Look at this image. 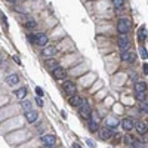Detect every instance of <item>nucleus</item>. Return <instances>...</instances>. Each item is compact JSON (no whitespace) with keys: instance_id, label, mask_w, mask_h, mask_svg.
I'll use <instances>...</instances> for the list:
<instances>
[{"instance_id":"obj_1","label":"nucleus","mask_w":148,"mask_h":148,"mask_svg":"<svg viewBox=\"0 0 148 148\" xmlns=\"http://www.w3.org/2000/svg\"><path fill=\"white\" fill-rule=\"evenodd\" d=\"M130 27H132V22H130L129 19H126V18H121L117 22V30H119L120 34H126L130 30Z\"/></svg>"},{"instance_id":"obj_2","label":"nucleus","mask_w":148,"mask_h":148,"mask_svg":"<svg viewBox=\"0 0 148 148\" xmlns=\"http://www.w3.org/2000/svg\"><path fill=\"white\" fill-rule=\"evenodd\" d=\"M80 108V116L83 117V119H90V116H92V111H90V107H89V104H88V101L86 99H83V102H82V105L79 107Z\"/></svg>"},{"instance_id":"obj_3","label":"nucleus","mask_w":148,"mask_h":148,"mask_svg":"<svg viewBox=\"0 0 148 148\" xmlns=\"http://www.w3.org/2000/svg\"><path fill=\"white\" fill-rule=\"evenodd\" d=\"M62 89H64V92H65L67 95H70V96H74V95H76V84H74L73 82H70V80L64 82Z\"/></svg>"},{"instance_id":"obj_4","label":"nucleus","mask_w":148,"mask_h":148,"mask_svg":"<svg viewBox=\"0 0 148 148\" xmlns=\"http://www.w3.org/2000/svg\"><path fill=\"white\" fill-rule=\"evenodd\" d=\"M129 37L126 36V34H120V37L117 39V45L120 48V50H127L129 48Z\"/></svg>"},{"instance_id":"obj_5","label":"nucleus","mask_w":148,"mask_h":148,"mask_svg":"<svg viewBox=\"0 0 148 148\" xmlns=\"http://www.w3.org/2000/svg\"><path fill=\"white\" fill-rule=\"evenodd\" d=\"M99 136H101V139H104V141H107V139H111L113 136H114V132L111 130V127H102L101 130H99Z\"/></svg>"},{"instance_id":"obj_6","label":"nucleus","mask_w":148,"mask_h":148,"mask_svg":"<svg viewBox=\"0 0 148 148\" xmlns=\"http://www.w3.org/2000/svg\"><path fill=\"white\" fill-rule=\"evenodd\" d=\"M52 74H54V79H56V80H62L64 77L67 76L65 74V70L61 68V67H56L55 70H52Z\"/></svg>"},{"instance_id":"obj_7","label":"nucleus","mask_w":148,"mask_h":148,"mask_svg":"<svg viewBox=\"0 0 148 148\" xmlns=\"http://www.w3.org/2000/svg\"><path fill=\"white\" fill-rule=\"evenodd\" d=\"M135 129L139 135H147V132H148V127L145 126L144 121H135Z\"/></svg>"},{"instance_id":"obj_8","label":"nucleus","mask_w":148,"mask_h":148,"mask_svg":"<svg viewBox=\"0 0 148 148\" xmlns=\"http://www.w3.org/2000/svg\"><path fill=\"white\" fill-rule=\"evenodd\" d=\"M120 58H121V61H126V62H133L135 61V55L127 52V50H121L120 52Z\"/></svg>"},{"instance_id":"obj_9","label":"nucleus","mask_w":148,"mask_h":148,"mask_svg":"<svg viewBox=\"0 0 148 148\" xmlns=\"http://www.w3.org/2000/svg\"><path fill=\"white\" fill-rule=\"evenodd\" d=\"M37 111L36 110H30V111H25V119H27L28 123H34L37 120Z\"/></svg>"},{"instance_id":"obj_10","label":"nucleus","mask_w":148,"mask_h":148,"mask_svg":"<svg viewBox=\"0 0 148 148\" xmlns=\"http://www.w3.org/2000/svg\"><path fill=\"white\" fill-rule=\"evenodd\" d=\"M40 141L45 144V145H54L55 141H56V138H55L54 135H43V136L40 138Z\"/></svg>"},{"instance_id":"obj_11","label":"nucleus","mask_w":148,"mask_h":148,"mask_svg":"<svg viewBox=\"0 0 148 148\" xmlns=\"http://www.w3.org/2000/svg\"><path fill=\"white\" fill-rule=\"evenodd\" d=\"M121 125H123V129L129 132V130H132V129L135 127V120H133V119H125Z\"/></svg>"},{"instance_id":"obj_12","label":"nucleus","mask_w":148,"mask_h":148,"mask_svg":"<svg viewBox=\"0 0 148 148\" xmlns=\"http://www.w3.org/2000/svg\"><path fill=\"white\" fill-rule=\"evenodd\" d=\"M82 102H83V98L79 96V95H74V96L70 98V105H73V107H80Z\"/></svg>"},{"instance_id":"obj_13","label":"nucleus","mask_w":148,"mask_h":148,"mask_svg":"<svg viewBox=\"0 0 148 148\" xmlns=\"http://www.w3.org/2000/svg\"><path fill=\"white\" fill-rule=\"evenodd\" d=\"M88 127H89L90 132H96V130H98V120L90 117V119L88 120Z\"/></svg>"},{"instance_id":"obj_14","label":"nucleus","mask_w":148,"mask_h":148,"mask_svg":"<svg viewBox=\"0 0 148 148\" xmlns=\"http://www.w3.org/2000/svg\"><path fill=\"white\" fill-rule=\"evenodd\" d=\"M42 54L43 55H45V56H54L55 54H56V48L55 46H49V48H45V49H43V52H42Z\"/></svg>"},{"instance_id":"obj_15","label":"nucleus","mask_w":148,"mask_h":148,"mask_svg":"<svg viewBox=\"0 0 148 148\" xmlns=\"http://www.w3.org/2000/svg\"><path fill=\"white\" fill-rule=\"evenodd\" d=\"M18 80H19V77L16 76V74H11V76L6 77V83L9 84V86H15L16 83H18Z\"/></svg>"},{"instance_id":"obj_16","label":"nucleus","mask_w":148,"mask_h":148,"mask_svg":"<svg viewBox=\"0 0 148 148\" xmlns=\"http://www.w3.org/2000/svg\"><path fill=\"white\" fill-rule=\"evenodd\" d=\"M46 43H48V36H46V34H37L36 45H39V46H45Z\"/></svg>"},{"instance_id":"obj_17","label":"nucleus","mask_w":148,"mask_h":148,"mask_svg":"<svg viewBox=\"0 0 148 148\" xmlns=\"http://www.w3.org/2000/svg\"><path fill=\"white\" fill-rule=\"evenodd\" d=\"M147 28H145V25H142V27H139V30H138V37H139V40H144V39H147Z\"/></svg>"},{"instance_id":"obj_18","label":"nucleus","mask_w":148,"mask_h":148,"mask_svg":"<svg viewBox=\"0 0 148 148\" xmlns=\"http://www.w3.org/2000/svg\"><path fill=\"white\" fill-rule=\"evenodd\" d=\"M136 92H147V84L142 83V82H138L135 84V93Z\"/></svg>"},{"instance_id":"obj_19","label":"nucleus","mask_w":148,"mask_h":148,"mask_svg":"<svg viewBox=\"0 0 148 148\" xmlns=\"http://www.w3.org/2000/svg\"><path fill=\"white\" fill-rule=\"evenodd\" d=\"M15 95H16V98L24 99L25 96H27V89H25V88H21V89H18V90L15 92Z\"/></svg>"},{"instance_id":"obj_20","label":"nucleus","mask_w":148,"mask_h":148,"mask_svg":"<svg viewBox=\"0 0 148 148\" xmlns=\"http://www.w3.org/2000/svg\"><path fill=\"white\" fill-rule=\"evenodd\" d=\"M45 62H46V67H48V68H52V70H55V68H56V61H55L54 58L46 59Z\"/></svg>"},{"instance_id":"obj_21","label":"nucleus","mask_w":148,"mask_h":148,"mask_svg":"<svg viewBox=\"0 0 148 148\" xmlns=\"http://www.w3.org/2000/svg\"><path fill=\"white\" fill-rule=\"evenodd\" d=\"M139 110H141V113H144V114H148V104L142 101L139 104Z\"/></svg>"},{"instance_id":"obj_22","label":"nucleus","mask_w":148,"mask_h":148,"mask_svg":"<svg viewBox=\"0 0 148 148\" xmlns=\"http://www.w3.org/2000/svg\"><path fill=\"white\" fill-rule=\"evenodd\" d=\"M36 21H34V19H28L27 22H25V27H27L28 30H33V28H36Z\"/></svg>"},{"instance_id":"obj_23","label":"nucleus","mask_w":148,"mask_h":148,"mask_svg":"<svg viewBox=\"0 0 148 148\" xmlns=\"http://www.w3.org/2000/svg\"><path fill=\"white\" fill-rule=\"evenodd\" d=\"M105 123H107V126H108V127H116V126L119 125V121H117V120H114V119H107Z\"/></svg>"},{"instance_id":"obj_24","label":"nucleus","mask_w":148,"mask_h":148,"mask_svg":"<svg viewBox=\"0 0 148 148\" xmlns=\"http://www.w3.org/2000/svg\"><path fill=\"white\" fill-rule=\"evenodd\" d=\"M139 55H141L142 59H147V58H148V52H147V49H145L144 46L139 48Z\"/></svg>"},{"instance_id":"obj_25","label":"nucleus","mask_w":148,"mask_h":148,"mask_svg":"<svg viewBox=\"0 0 148 148\" xmlns=\"http://www.w3.org/2000/svg\"><path fill=\"white\" fill-rule=\"evenodd\" d=\"M21 105H22V108H24V111H30L31 110V102L27 99V101H22V104H21Z\"/></svg>"},{"instance_id":"obj_26","label":"nucleus","mask_w":148,"mask_h":148,"mask_svg":"<svg viewBox=\"0 0 148 148\" xmlns=\"http://www.w3.org/2000/svg\"><path fill=\"white\" fill-rule=\"evenodd\" d=\"M113 3H114V7L116 9H120L121 6H123V0H111Z\"/></svg>"},{"instance_id":"obj_27","label":"nucleus","mask_w":148,"mask_h":148,"mask_svg":"<svg viewBox=\"0 0 148 148\" xmlns=\"http://www.w3.org/2000/svg\"><path fill=\"white\" fill-rule=\"evenodd\" d=\"M136 99L142 102L145 99V92H136Z\"/></svg>"},{"instance_id":"obj_28","label":"nucleus","mask_w":148,"mask_h":148,"mask_svg":"<svg viewBox=\"0 0 148 148\" xmlns=\"http://www.w3.org/2000/svg\"><path fill=\"white\" fill-rule=\"evenodd\" d=\"M27 39H28L31 43H36V40H37V36H34V34H30V36H28Z\"/></svg>"},{"instance_id":"obj_29","label":"nucleus","mask_w":148,"mask_h":148,"mask_svg":"<svg viewBox=\"0 0 148 148\" xmlns=\"http://www.w3.org/2000/svg\"><path fill=\"white\" fill-rule=\"evenodd\" d=\"M133 145H135V148H142V142H139V141H135V139H133Z\"/></svg>"},{"instance_id":"obj_30","label":"nucleus","mask_w":148,"mask_h":148,"mask_svg":"<svg viewBox=\"0 0 148 148\" xmlns=\"http://www.w3.org/2000/svg\"><path fill=\"white\" fill-rule=\"evenodd\" d=\"M36 93H37V96H43V90H42V88H36Z\"/></svg>"},{"instance_id":"obj_31","label":"nucleus","mask_w":148,"mask_h":148,"mask_svg":"<svg viewBox=\"0 0 148 148\" xmlns=\"http://www.w3.org/2000/svg\"><path fill=\"white\" fill-rule=\"evenodd\" d=\"M86 144H88L90 148H95V144H93V141H90V139H86Z\"/></svg>"},{"instance_id":"obj_32","label":"nucleus","mask_w":148,"mask_h":148,"mask_svg":"<svg viewBox=\"0 0 148 148\" xmlns=\"http://www.w3.org/2000/svg\"><path fill=\"white\" fill-rule=\"evenodd\" d=\"M2 22L5 24V27H7V19H6V16L2 13Z\"/></svg>"},{"instance_id":"obj_33","label":"nucleus","mask_w":148,"mask_h":148,"mask_svg":"<svg viewBox=\"0 0 148 148\" xmlns=\"http://www.w3.org/2000/svg\"><path fill=\"white\" fill-rule=\"evenodd\" d=\"M142 70H144V73H145V74H148V64H144Z\"/></svg>"},{"instance_id":"obj_34","label":"nucleus","mask_w":148,"mask_h":148,"mask_svg":"<svg viewBox=\"0 0 148 148\" xmlns=\"http://www.w3.org/2000/svg\"><path fill=\"white\" fill-rule=\"evenodd\" d=\"M36 102H37V104H39V105H40V107H42V105H43V101H42V99H40V96H39V98H36Z\"/></svg>"},{"instance_id":"obj_35","label":"nucleus","mask_w":148,"mask_h":148,"mask_svg":"<svg viewBox=\"0 0 148 148\" xmlns=\"http://www.w3.org/2000/svg\"><path fill=\"white\" fill-rule=\"evenodd\" d=\"M73 147H74V148H82V147H80L79 144H77V142H74V144H73Z\"/></svg>"},{"instance_id":"obj_36","label":"nucleus","mask_w":148,"mask_h":148,"mask_svg":"<svg viewBox=\"0 0 148 148\" xmlns=\"http://www.w3.org/2000/svg\"><path fill=\"white\" fill-rule=\"evenodd\" d=\"M43 148H54V145H45Z\"/></svg>"},{"instance_id":"obj_37","label":"nucleus","mask_w":148,"mask_h":148,"mask_svg":"<svg viewBox=\"0 0 148 148\" xmlns=\"http://www.w3.org/2000/svg\"><path fill=\"white\" fill-rule=\"evenodd\" d=\"M12 2H13V0H12Z\"/></svg>"}]
</instances>
